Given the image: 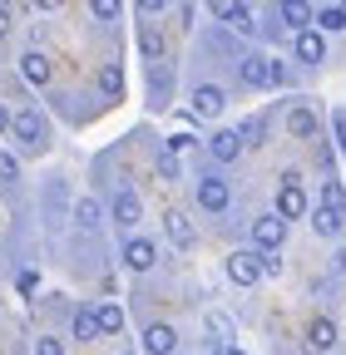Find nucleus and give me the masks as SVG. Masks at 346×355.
Here are the masks:
<instances>
[{
  "label": "nucleus",
  "mask_w": 346,
  "mask_h": 355,
  "mask_svg": "<svg viewBox=\"0 0 346 355\" xmlns=\"http://www.w3.org/2000/svg\"><path fill=\"white\" fill-rule=\"evenodd\" d=\"M282 242H287V222L277 212H263L252 222V252H282Z\"/></svg>",
  "instance_id": "f03ea898"
},
{
  "label": "nucleus",
  "mask_w": 346,
  "mask_h": 355,
  "mask_svg": "<svg viewBox=\"0 0 346 355\" xmlns=\"http://www.w3.org/2000/svg\"><path fill=\"white\" fill-rule=\"evenodd\" d=\"M322 207L346 212V188H341V183H322Z\"/></svg>",
  "instance_id": "a878e982"
},
{
  "label": "nucleus",
  "mask_w": 346,
  "mask_h": 355,
  "mask_svg": "<svg viewBox=\"0 0 346 355\" xmlns=\"http://www.w3.org/2000/svg\"><path fill=\"white\" fill-rule=\"evenodd\" d=\"M139 44H144V55H158V50H163V40H158V30H144V35H139Z\"/></svg>",
  "instance_id": "473e14b6"
},
{
  "label": "nucleus",
  "mask_w": 346,
  "mask_h": 355,
  "mask_svg": "<svg viewBox=\"0 0 346 355\" xmlns=\"http://www.w3.org/2000/svg\"><path fill=\"white\" fill-rule=\"evenodd\" d=\"M35 355H65V345H60L55 336H40V340H35Z\"/></svg>",
  "instance_id": "7c9ffc66"
},
{
  "label": "nucleus",
  "mask_w": 346,
  "mask_h": 355,
  "mask_svg": "<svg viewBox=\"0 0 346 355\" xmlns=\"http://www.w3.org/2000/svg\"><path fill=\"white\" fill-rule=\"evenodd\" d=\"M94 321H99V336H119L124 331V306L119 301H99L94 306Z\"/></svg>",
  "instance_id": "6ab92c4d"
},
{
  "label": "nucleus",
  "mask_w": 346,
  "mask_h": 355,
  "mask_svg": "<svg viewBox=\"0 0 346 355\" xmlns=\"http://www.w3.org/2000/svg\"><path fill=\"white\" fill-rule=\"evenodd\" d=\"M154 261H158V247L154 242H144V237H129L124 242V266H129V272H149Z\"/></svg>",
  "instance_id": "9d476101"
},
{
  "label": "nucleus",
  "mask_w": 346,
  "mask_h": 355,
  "mask_svg": "<svg viewBox=\"0 0 346 355\" xmlns=\"http://www.w3.org/2000/svg\"><path fill=\"white\" fill-rule=\"evenodd\" d=\"M6 128H10V109H6V104H0V133H6Z\"/></svg>",
  "instance_id": "e433bc0d"
},
{
  "label": "nucleus",
  "mask_w": 346,
  "mask_h": 355,
  "mask_svg": "<svg viewBox=\"0 0 346 355\" xmlns=\"http://www.w3.org/2000/svg\"><path fill=\"white\" fill-rule=\"evenodd\" d=\"M242 84H252V89H282L287 69L277 60H267V55H247L242 60Z\"/></svg>",
  "instance_id": "f257e3e1"
},
{
  "label": "nucleus",
  "mask_w": 346,
  "mask_h": 355,
  "mask_svg": "<svg viewBox=\"0 0 346 355\" xmlns=\"http://www.w3.org/2000/svg\"><path fill=\"white\" fill-rule=\"evenodd\" d=\"M287 133L292 139H317V109L312 104H292L287 109Z\"/></svg>",
  "instance_id": "f8f14e48"
},
{
  "label": "nucleus",
  "mask_w": 346,
  "mask_h": 355,
  "mask_svg": "<svg viewBox=\"0 0 346 355\" xmlns=\"http://www.w3.org/2000/svg\"><path fill=\"white\" fill-rule=\"evenodd\" d=\"M163 232H168V242L179 247V252H193V242H198V232H193V217H188V212H179V207H173V212L163 217Z\"/></svg>",
  "instance_id": "6e6552de"
},
{
  "label": "nucleus",
  "mask_w": 346,
  "mask_h": 355,
  "mask_svg": "<svg viewBox=\"0 0 346 355\" xmlns=\"http://www.w3.org/2000/svg\"><path fill=\"white\" fill-rule=\"evenodd\" d=\"M90 10H94V20H119V10H124V0H90Z\"/></svg>",
  "instance_id": "bb28decb"
},
{
  "label": "nucleus",
  "mask_w": 346,
  "mask_h": 355,
  "mask_svg": "<svg viewBox=\"0 0 346 355\" xmlns=\"http://www.w3.org/2000/svg\"><path fill=\"white\" fill-rule=\"evenodd\" d=\"M15 178H20V163L10 153H0V183H15Z\"/></svg>",
  "instance_id": "c756f323"
},
{
  "label": "nucleus",
  "mask_w": 346,
  "mask_h": 355,
  "mask_svg": "<svg viewBox=\"0 0 346 355\" xmlns=\"http://www.w3.org/2000/svg\"><path fill=\"white\" fill-rule=\"evenodd\" d=\"M99 89H104L109 99H124V69L119 64H104L99 69Z\"/></svg>",
  "instance_id": "4be33fe9"
},
{
  "label": "nucleus",
  "mask_w": 346,
  "mask_h": 355,
  "mask_svg": "<svg viewBox=\"0 0 346 355\" xmlns=\"http://www.w3.org/2000/svg\"><path fill=\"white\" fill-rule=\"evenodd\" d=\"M144 350H149V355H173V350H179L173 326H149V331H144Z\"/></svg>",
  "instance_id": "a211bd4d"
},
{
  "label": "nucleus",
  "mask_w": 346,
  "mask_h": 355,
  "mask_svg": "<svg viewBox=\"0 0 346 355\" xmlns=\"http://www.w3.org/2000/svg\"><path fill=\"white\" fill-rule=\"evenodd\" d=\"M277 217H282V222L307 217V193H302V178H297V173H282V188H277Z\"/></svg>",
  "instance_id": "7ed1b4c3"
},
{
  "label": "nucleus",
  "mask_w": 346,
  "mask_h": 355,
  "mask_svg": "<svg viewBox=\"0 0 346 355\" xmlns=\"http://www.w3.org/2000/svg\"><path fill=\"white\" fill-rule=\"evenodd\" d=\"M336 345V321H327V316H317L312 326H307V350H317V355H327Z\"/></svg>",
  "instance_id": "dca6fc26"
},
{
  "label": "nucleus",
  "mask_w": 346,
  "mask_h": 355,
  "mask_svg": "<svg viewBox=\"0 0 346 355\" xmlns=\"http://www.w3.org/2000/svg\"><path fill=\"white\" fill-rule=\"evenodd\" d=\"M144 217V207H139V198L134 193H129V188H119L114 193V222H119V227H134V222Z\"/></svg>",
  "instance_id": "f3484780"
},
{
  "label": "nucleus",
  "mask_w": 346,
  "mask_h": 355,
  "mask_svg": "<svg viewBox=\"0 0 346 355\" xmlns=\"http://www.w3.org/2000/svg\"><path fill=\"white\" fill-rule=\"evenodd\" d=\"M312 232H317V237H341V232H346V212H336V207H312Z\"/></svg>",
  "instance_id": "2eb2a0df"
},
{
  "label": "nucleus",
  "mask_w": 346,
  "mask_h": 355,
  "mask_svg": "<svg viewBox=\"0 0 346 355\" xmlns=\"http://www.w3.org/2000/svg\"><path fill=\"white\" fill-rule=\"evenodd\" d=\"M20 74H25V84H35V89H45L55 69H50V60L40 55V50H25V55H20Z\"/></svg>",
  "instance_id": "ddd939ff"
},
{
  "label": "nucleus",
  "mask_w": 346,
  "mask_h": 355,
  "mask_svg": "<svg viewBox=\"0 0 346 355\" xmlns=\"http://www.w3.org/2000/svg\"><path fill=\"white\" fill-rule=\"evenodd\" d=\"M208 153L218 158V163H238V158H242V133H238V128H218V133L208 139Z\"/></svg>",
  "instance_id": "1a4fd4ad"
},
{
  "label": "nucleus",
  "mask_w": 346,
  "mask_h": 355,
  "mask_svg": "<svg viewBox=\"0 0 346 355\" xmlns=\"http://www.w3.org/2000/svg\"><path fill=\"white\" fill-rule=\"evenodd\" d=\"M163 148H168L173 158H179V153H188V148H193V139H188V133H173V139H168Z\"/></svg>",
  "instance_id": "2f4dec72"
},
{
  "label": "nucleus",
  "mask_w": 346,
  "mask_h": 355,
  "mask_svg": "<svg viewBox=\"0 0 346 355\" xmlns=\"http://www.w3.org/2000/svg\"><path fill=\"white\" fill-rule=\"evenodd\" d=\"M312 20H317L322 30H346V20H341V6H327V10H322V15H312Z\"/></svg>",
  "instance_id": "cd10ccee"
},
{
  "label": "nucleus",
  "mask_w": 346,
  "mask_h": 355,
  "mask_svg": "<svg viewBox=\"0 0 346 355\" xmlns=\"http://www.w3.org/2000/svg\"><path fill=\"white\" fill-rule=\"evenodd\" d=\"M208 6H213V15H218V20H228V25H233V20H238V15L247 10L242 0H208Z\"/></svg>",
  "instance_id": "393cba45"
},
{
  "label": "nucleus",
  "mask_w": 346,
  "mask_h": 355,
  "mask_svg": "<svg viewBox=\"0 0 346 355\" xmlns=\"http://www.w3.org/2000/svg\"><path fill=\"white\" fill-rule=\"evenodd\" d=\"M238 133H242V148H252V144H263V139H267V119H247V123H242Z\"/></svg>",
  "instance_id": "b1692460"
},
{
  "label": "nucleus",
  "mask_w": 346,
  "mask_h": 355,
  "mask_svg": "<svg viewBox=\"0 0 346 355\" xmlns=\"http://www.w3.org/2000/svg\"><path fill=\"white\" fill-rule=\"evenodd\" d=\"M10 35V0H0V40Z\"/></svg>",
  "instance_id": "f704fd0d"
},
{
  "label": "nucleus",
  "mask_w": 346,
  "mask_h": 355,
  "mask_svg": "<svg viewBox=\"0 0 346 355\" xmlns=\"http://www.w3.org/2000/svg\"><path fill=\"white\" fill-rule=\"evenodd\" d=\"M74 222H79V227H99V202L94 198H79L74 202Z\"/></svg>",
  "instance_id": "5701e85b"
},
{
  "label": "nucleus",
  "mask_w": 346,
  "mask_h": 355,
  "mask_svg": "<svg viewBox=\"0 0 346 355\" xmlns=\"http://www.w3.org/2000/svg\"><path fill=\"white\" fill-rule=\"evenodd\" d=\"M35 6H40V10H60V6H65V0H35Z\"/></svg>",
  "instance_id": "c9c22d12"
},
{
  "label": "nucleus",
  "mask_w": 346,
  "mask_h": 355,
  "mask_svg": "<svg viewBox=\"0 0 346 355\" xmlns=\"http://www.w3.org/2000/svg\"><path fill=\"white\" fill-rule=\"evenodd\" d=\"M208 336H213V355L233 350V321L223 316V311H208Z\"/></svg>",
  "instance_id": "aec40b11"
},
{
  "label": "nucleus",
  "mask_w": 346,
  "mask_h": 355,
  "mask_svg": "<svg viewBox=\"0 0 346 355\" xmlns=\"http://www.w3.org/2000/svg\"><path fill=\"white\" fill-rule=\"evenodd\" d=\"M277 15H282V25L297 35V30H312V6L307 0H277Z\"/></svg>",
  "instance_id": "4468645a"
},
{
  "label": "nucleus",
  "mask_w": 346,
  "mask_h": 355,
  "mask_svg": "<svg viewBox=\"0 0 346 355\" xmlns=\"http://www.w3.org/2000/svg\"><path fill=\"white\" fill-rule=\"evenodd\" d=\"M228 282L233 286H257L263 282V252H233L228 257Z\"/></svg>",
  "instance_id": "39448f33"
},
{
  "label": "nucleus",
  "mask_w": 346,
  "mask_h": 355,
  "mask_svg": "<svg viewBox=\"0 0 346 355\" xmlns=\"http://www.w3.org/2000/svg\"><path fill=\"white\" fill-rule=\"evenodd\" d=\"M228 202H233V188L223 178H198V207L203 212H228Z\"/></svg>",
  "instance_id": "423d86ee"
},
{
  "label": "nucleus",
  "mask_w": 346,
  "mask_h": 355,
  "mask_svg": "<svg viewBox=\"0 0 346 355\" xmlns=\"http://www.w3.org/2000/svg\"><path fill=\"white\" fill-rule=\"evenodd\" d=\"M10 133H15L25 148H45V139H50V133H45V119H40L35 109H15V114H10Z\"/></svg>",
  "instance_id": "20e7f679"
},
{
  "label": "nucleus",
  "mask_w": 346,
  "mask_h": 355,
  "mask_svg": "<svg viewBox=\"0 0 346 355\" xmlns=\"http://www.w3.org/2000/svg\"><path fill=\"white\" fill-rule=\"evenodd\" d=\"M223 104H228V99H223L218 84H198V89H193V114H198V119H218Z\"/></svg>",
  "instance_id": "9b49d317"
},
{
  "label": "nucleus",
  "mask_w": 346,
  "mask_h": 355,
  "mask_svg": "<svg viewBox=\"0 0 346 355\" xmlns=\"http://www.w3.org/2000/svg\"><path fill=\"white\" fill-rule=\"evenodd\" d=\"M292 55H297V64H322L327 60V40L317 30H297L292 35Z\"/></svg>",
  "instance_id": "0eeeda50"
},
{
  "label": "nucleus",
  "mask_w": 346,
  "mask_h": 355,
  "mask_svg": "<svg viewBox=\"0 0 346 355\" xmlns=\"http://www.w3.org/2000/svg\"><path fill=\"white\" fill-rule=\"evenodd\" d=\"M69 331H74V340H99L94 311H90V306H79V311H74V321H69Z\"/></svg>",
  "instance_id": "412c9836"
},
{
  "label": "nucleus",
  "mask_w": 346,
  "mask_h": 355,
  "mask_svg": "<svg viewBox=\"0 0 346 355\" xmlns=\"http://www.w3.org/2000/svg\"><path fill=\"white\" fill-rule=\"evenodd\" d=\"M134 6H139V15H163L168 0H134Z\"/></svg>",
  "instance_id": "72a5a7b5"
},
{
  "label": "nucleus",
  "mask_w": 346,
  "mask_h": 355,
  "mask_svg": "<svg viewBox=\"0 0 346 355\" xmlns=\"http://www.w3.org/2000/svg\"><path fill=\"white\" fill-rule=\"evenodd\" d=\"M341 20H346V6H341Z\"/></svg>",
  "instance_id": "4c0bfd02"
},
{
  "label": "nucleus",
  "mask_w": 346,
  "mask_h": 355,
  "mask_svg": "<svg viewBox=\"0 0 346 355\" xmlns=\"http://www.w3.org/2000/svg\"><path fill=\"white\" fill-rule=\"evenodd\" d=\"M158 178H168V183H173V178H179V158H173L168 148L158 153Z\"/></svg>",
  "instance_id": "c85d7f7f"
}]
</instances>
